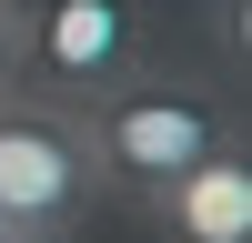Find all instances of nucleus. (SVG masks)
<instances>
[{
	"label": "nucleus",
	"mask_w": 252,
	"mask_h": 243,
	"mask_svg": "<svg viewBox=\"0 0 252 243\" xmlns=\"http://www.w3.org/2000/svg\"><path fill=\"white\" fill-rule=\"evenodd\" d=\"M0 91H20V10H0Z\"/></svg>",
	"instance_id": "39448f33"
},
{
	"label": "nucleus",
	"mask_w": 252,
	"mask_h": 243,
	"mask_svg": "<svg viewBox=\"0 0 252 243\" xmlns=\"http://www.w3.org/2000/svg\"><path fill=\"white\" fill-rule=\"evenodd\" d=\"M0 243H10V233H0Z\"/></svg>",
	"instance_id": "0eeeda50"
},
{
	"label": "nucleus",
	"mask_w": 252,
	"mask_h": 243,
	"mask_svg": "<svg viewBox=\"0 0 252 243\" xmlns=\"http://www.w3.org/2000/svg\"><path fill=\"white\" fill-rule=\"evenodd\" d=\"M101 202V162L81 122L40 91H0V233L10 243H71Z\"/></svg>",
	"instance_id": "f03ea898"
},
{
	"label": "nucleus",
	"mask_w": 252,
	"mask_h": 243,
	"mask_svg": "<svg viewBox=\"0 0 252 243\" xmlns=\"http://www.w3.org/2000/svg\"><path fill=\"white\" fill-rule=\"evenodd\" d=\"M71 122H81V142H91V162H101V193H121V202L161 193L172 172H192L222 142H242L232 91H212V81H192V71H152V61L121 71V81H101L91 101H71Z\"/></svg>",
	"instance_id": "f257e3e1"
},
{
	"label": "nucleus",
	"mask_w": 252,
	"mask_h": 243,
	"mask_svg": "<svg viewBox=\"0 0 252 243\" xmlns=\"http://www.w3.org/2000/svg\"><path fill=\"white\" fill-rule=\"evenodd\" d=\"M141 213L161 223V243H252V152L222 142L212 162H192L161 193H141Z\"/></svg>",
	"instance_id": "20e7f679"
},
{
	"label": "nucleus",
	"mask_w": 252,
	"mask_h": 243,
	"mask_svg": "<svg viewBox=\"0 0 252 243\" xmlns=\"http://www.w3.org/2000/svg\"><path fill=\"white\" fill-rule=\"evenodd\" d=\"M0 10H20V0H0Z\"/></svg>",
	"instance_id": "423d86ee"
},
{
	"label": "nucleus",
	"mask_w": 252,
	"mask_h": 243,
	"mask_svg": "<svg viewBox=\"0 0 252 243\" xmlns=\"http://www.w3.org/2000/svg\"><path fill=\"white\" fill-rule=\"evenodd\" d=\"M141 20H131V0H20V91H40V101H91L101 81H121V71H141Z\"/></svg>",
	"instance_id": "7ed1b4c3"
}]
</instances>
